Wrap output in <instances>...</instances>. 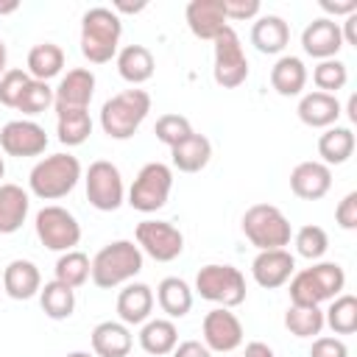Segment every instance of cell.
I'll return each instance as SVG.
<instances>
[{
    "label": "cell",
    "instance_id": "1",
    "mask_svg": "<svg viewBox=\"0 0 357 357\" xmlns=\"http://www.w3.org/2000/svg\"><path fill=\"white\" fill-rule=\"evenodd\" d=\"M123 36L120 14L106 6H95L81 17V53L92 64H106L117 56V45Z\"/></svg>",
    "mask_w": 357,
    "mask_h": 357
},
{
    "label": "cell",
    "instance_id": "2",
    "mask_svg": "<svg viewBox=\"0 0 357 357\" xmlns=\"http://www.w3.org/2000/svg\"><path fill=\"white\" fill-rule=\"evenodd\" d=\"M346 287V273L337 262H315L290 276V304L296 307H318L321 301H332Z\"/></svg>",
    "mask_w": 357,
    "mask_h": 357
},
{
    "label": "cell",
    "instance_id": "3",
    "mask_svg": "<svg viewBox=\"0 0 357 357\" xmlns=\"http://www.w3.org/2000/svg\"><path fill=\"white\" fill-rule=\"evenodd\" d=\"M151 112V95L145 89H123L100 106V128L109 139H131Z\"/></svg>",
    "mask_w": 357,
    "mask_h": 357
},
{
    "label": "cell",
    "instance_id": "4",
    "mask_svg": "<svg viewBox=\"0 0 357 357\" xmlns=\"http://www.w3.org/2000/svg\"><path fill=\"white\" fill-rule=\"evenodd\" d=\"M139 271H142L139 245L134 240H114L95 254L89 279L95 282V287L112 290L117 284H128Z\"/></svg>",
    "mask_w": 357,
    "mask_h": 357
},
{
    "label": "cell",
    "instance_id": "5",
    "mask_svg": "<svg viewBox=\"0 0 357 357\" xmlns=\"http://www.w3.org/2000/svg\"><path fill=\"white\" fill-rule=\"evenodd\" d=\"M81 178V162L73 153H50L31 167L28 187L42 201H59L75 190Z\"/></svg>",
    "mask_w": 357,
    "mask_h": 357
},
{
    "label": "cell",
    "instance_id": "6",
    "mask_svg": "<svg viewBox=\"0 0 357 357\" xmlns=\"http://www.w3.org/2000/svg\"><path fill=\"white\" fill-rule=\"evenodd\" d=\"M243 234L259 251H271V248H284L293 237V229H290V220L284 218V212L279 206L254 204L243 215Z\"/></svg>",
    "mask_w": 357,
    "mask_h": 357
},
{
    "label": "cell",
    "instance_id": "7",
    "mask_svg": "<svg viewBox=\"0 0 357 357\" xmlns=\"http://www.w3.org/2000/svg\"><path fill=\"white\" fill-rule=\"evenodd\" d=\"M195 293L218 307L234 310L245 301V276L234 265H204L195 273Z\"/></svg>",
    "mask_w": 357,
    "mask_h": 357
},
{
    "label": "cell",
    "instance_id": "8",
    "mask_svg": "<svg viewBox=\"0 0 357 357\" xmlns=\"http://www.w3.org/2000/svg\"><path fill=\"white\" fill-rule=\"evenodd\" d=\"M173 190V170L162 162H148L139 167L131 190H128V204L137 212H156L167 204Z\"/></svg>",
    "mask_w": 357,
    "mask_h": 357
},
{
    "label": "cell",
    "instance_id": "9",
    "mask_svg": "<svg viewBox=\"0 0 357 357\" xmlns=\"http://www.w3.org/2000/svg\"><path fill=\"white\" fill-rule=\"evenodd\" d=\"M212 45H215V67H212L215 84L223 86V89H237L240 84H245L248 59H245V50H243V42H240L237 31L231 25L223 28L212 39Z\"/></svg>",
    "mask_w": 357,
    "mask_h": 357
},
{
    "label": "cell",
    "instance_id": "10",
    "mask_svg": "<svg viewBox=\"0 0 357 357\" xmlns=\"http://www.w3.org/2000/svg\"><path fill=\"white\" fill-rule=\"evenodd\" d=\"M33 229H36V237L45 248L50 251H73L81 240V223L75 220L73 212H67L64 206L59 204H47L36 212V220H33Z\"/></svg>",
    "mask_w": 357,
    "mask_h": 357
},
{
    "label": "cell",
    "instance_id": "11",
    "mask_svg": "<svg viewBox=\"0 0 357 357\" xmlns=\"http://www.w3.org/2000/svg\"><path fill=\"white\" fill-rule=\"evenodd\" d=\"M84 184H86V201L95 209H100V212L120 209V204L126 198V187H123V176H120L117 165H112L106 159L92 162L84 176Z\"/></svg>",
    "mask_w": 357,
    "mask_h": 357
},
{
    "label": "cell",
    "instance_id": "12",
    "mask_svg": "<svg viewBox=\"0 0 357 357\" xmlns=\"http://www.w3.org/2000/svg\"><path fill=\"white\" fill-rule=\"evenodd\" d=\"M137 245L156 262H173L184 251V234L170 220H142L134 229Z\"/></svg>",
    "mask_w": 357,
    "mask_h": 357
},
{
    "label": "cell",
    "instance_id": "13",
    "mask_svg": "<svg viewBox=\"0 0 357 357\" xmlns=\"http://www.w3.org/2000/svg\"><path fill=\"white\" fill-rule=\"evenodd\" d=\"M201 332H204V346L209 351H234L240 343H243V324L240 318L226 310V307H215L204 315V324H201Z\"/></svg>",
    "mask_w": 357,
    "mask_h": 357
},
{
    "label": "cell",
    "instance_id": "14",
    "mask_svg": "<svg viewBox=\"0 0 357 357\" xmlns=\"http://www.w3.org/2000/svg\"><path fill=\"white\" fill-rule=\"evenodd\" d=\"M95 95V73L86 67H75L61 75L59 86L53 89V106L59 112H86Z\"/></svg>",
    "mask_w": 357,
    "mask_h": 357
},
{
    "label": "cell",
    "instance_id": "15",
    "mask_svg": "<svg viewBox=\"0 0 357 357\" xmlns=\"http://www.w3.org/2000/svg\"><path fill=\"white\" fill-rule=\"evenodd\" d=\"M0 148L8 156H39L47 148V134L33 120H11L0 128Z\"/></svg>",
    "mask_w": 357,
    "mask_h": 357
},
{
    "label": "cell",
    "instance_id": "16",
    "mask_svg": "<svg viewBox=\"0 0 357 357\" xmlns=\"http://www.w3.org/2000/svg\"><path fill=\"white\" fill-rule=\"evenodd\" d=\"M293 273H296V257L287 248L259 251L251 262V276L265 290H276V287L287 284Z\"/></svg>",
    "mask_w": 357,
    "mask_h": 357
},
{
    "label": "cell",
    "instance_id": "17",
    "mask_svg": "<svg viewBox=\"0 0 357 357\" xmlns=\"http://www.w3.org/2000/svg\"><path fill=\"white\" fill-rule=\"evenodd\" d=\"M301 47L307 56L326 61L335 59L343 47V36H340V22L329 20V17H318L312 20L304 31H301Z\"/></svg>",
    "mask_w": 357,
    "mask_h": 357
},
{
    "label": "cell",
    "instance_id": "18",
    "mask_svg": "<svg viewBox=\"0 0 357 357\" xmlns=\"http://www.w3.org/2000/svg\"><path fill=\"white\" fill-rule=\"evenodd\" d=\"M187 25L192 36L212 42L223 28H229V20L223 14V0H190L184 8Z\"/></svg>",
    "mask_w": 357,
    "mask_h": 357
},
{
    "label": "cell",
    "instance_id": "19",
    "mask_svg": "<svg viewBox=\"0 0 357 357\" xmlns=\"http://www.w3.org/2000/svg\"><path fill=\"white\" fill-rule=\"evenodd\" d=\"M290 190L304 201H318L332 190V170L324 162H298L290 170Z\"/></svg>",
    "mask_w": 357,
    "mask_h": 357
},
{
    "label": "cell",
    "instance_id": "20",
    "mask_svg": "<svg viewBox=\"0 0 357 357\" xmlns=\"http://www.w3.org/2000/svg\"><path fill=\"white\" fill-rule=\"evenodd\" d=\"M3 290L14 301H28L42 290V273L31 259H11L3 271Z\"/></svg>",
    "mask_w": 357,
    "mask_h": 357
},
{
    "label": "cell",
    "instance_id": "21",
    "mask_svg": "<svg viewBox=\"0 0 357 357\" xmlns=\"http://www.w3.org/2000/svg\"><path fill=\"white\" fill-rule=\"evenodd\" d=\"M153 290L142 282H128L117 296V315L126 326L145 324L153 312Z\"/></svg>",
    "mask_w": 357,
    "mask_h": 357
},
{
    "label": "cell",
    "instance_id": "22",
    "mask_svg": "<svg viewBox=\"0 0 357 357\" xmlns=\"http://www.w3.org/2000/svg\"><path fill=\"white\" fill-rule=\"evenodd\" d=\"M296 112H298V120L304 126H310V128H329V126L337 123L343 109H340V100L335 95H326V92L315 89V92L301 95Z\"/></svg>",
    "mask_w": 357,
    "mask_h": 357
},
{
    "label": "cell",
    "instance_id": "23",
    "mask_svg": "<svg viewBox=\"0 0 357 357\" xmlns=\"http://www.w3.org/2000/svg\"><path fill=\"white\" fill-rule=\"evenodd\" d=\"M131 346H134V337L123 321H100L92 329V354L95 357H128Z\"/></svg>",
    "mask_w": 357,
    "mask_h": 357
},
{
    "label": "cell",
    "instance_id": "24",
    "mask_svg": "<svg viewBox=\"0 0 357 357\" xmlns=\"http://www.w3.org/2000/svg\"><path fill=\"white\" fill-rule=\"evenodd\" d=\"M290 42V28L282 17L276 14H262L257 17V22L251 25V45L259 50V53H268V56H276L287 47Z\"/></svg>",
    "mask_w": 357,
    "mask_h": 357
},
{
    "label": "cell",
    "instance_id": "25",
    "mask_svg": "<svg viewBox=\"0 0 357 357\" xmlns=\"http://www.w3.org/2000/svg\"><path fill=\"white\" fill-rule=\"evenodd\" d=\"M153 70H156V61L145 45H126L123 50H117V73L131 86L145 84L153 75Z\"/></svg>",
    "mask_w": 357,
    "mask_h": 357
},
{
    "label": "cell",
    "instance_id": "26",
    "mask_svg": "<svg viewBox=\"0 0 357 357\" xmlns=\"http://www.w3.org/2000/svg\"><path fill=\"white\" fill-rule=\"evenodd\" d=\"M170 159H173V167L176 170H181V173H198L212 159V142L204 134H195L192 131L187 139H181L178 145L170 148Z\"/></svg>",
    "mask_w": 357,
    "mask_h": 357
},
{
    "label": "cell",
    "instance_id": "27",
    "mask_svg": "<svg viewBox=\"0 0 357 357\" xmlns=\"http://www.w3.org/2000/svg\"><path fill=\"white\" fill-rule=\"evenodd\" d=\"M31 209V198L20 184H0V234L22 229Z\"/></svg>",
    "mask_w": 357,
    "mask_h": 357
},
{
    "label": "cell",
    "instance_id": "28",
    "mask_svg": "<svg viewBox=\"0 0 357 357\" xmlns=\"http://www.w3.org/2000/svg\"><path fill=\"white\" fill-rule=\"evenodd\" d=\"M139 346L145 354L162 357V354H173V349L178 346V329L170 318H148L139 329Z\"/></svg>",
    "mask_w": 357,
    "mask_h": 357
},
{
    "label": "cell",
    "instance_id": "29",
    "mask_svg": "<svg viewBox=\"0 0 357 357\" xmlns=\"http://www.w3.org/2000/svg\"><path fill=\"white\" fill-rule=\"evenodd\" d=\"M271 86L282 98L301 95V89L307 86V67H304V61L298 56H282L271 67Z\"/></svg>",
    "mask_w": 357,
    "mask_h": 357
},
{
    "label": "cell",
    "instance_id": "30",
    "mask_svg": "<svg viewBox=\"0 0 357 357\" xmlns=\"http://www.w3.org/2000/svg\"><path fill=\"white\" fill-rule=\"evenodd\" d=\"M351 153H354V131L349 126H329L318 137V156L326 167L349 162Z\"/></svg>",
    "mask_w": 357,
    "mask_h": 357
},
{
    "label": "cell",
    "instance_id": "31",
    "mask_svg": "<svg viewBox=\"0 0 357 357\" xmlns=\"http://www.w3.org/2000/svg\"><path fill=\"white\" fill-rule=\"evenodd\" d=\"M156 301H159V307L167 318H184L192 310V290L184 279L167 276L156 287Z\"/></svg>",
    "mask_w": 357,
    "mask_h": 357
},
{
    "label": "cell",
    "instance_id": "32",
    "mask_svg": "<svg viewBox=\"0 0 357 357\" xmlns=\"http://www.w3.org/2000/svg\"><path fill=\"white\" fill-rule=\"evenodd\" d=\"M64 67V50L56 42H39L28 50V75L36 81H50Z\"/></svg>",
    "mask_w": 357,
    "mask_h": 357
},
{
    "label": "cell",
    "instance_id": "33",
    "mask_svg": "<svg viewBox=\"0 0 357 357\" xmlns=\"http://www.w3.org/2000/svg\"><path fill=\"white\" fill-rule=\"evenodd\" d=\"M39 304L42 312L53 321H64L75 312V290L61 284V282H45V287L39 290Z\"/></svg>",
    "mask_w": 357,
    "mask_h": 357
},
{
    "label": "cell",
    "instance_id": "34",
    "mask_svg": "<svg viewBox=\"0 0 357 357\" xmlns=\"http://www.w3.org/2000/svg\"><path fill=\"white\" fill-rule=\"evenodd\" d=\"M324 326H329L335 335H351L357 332V298L351 293H340L332 298L329 310L324 312Z\"/></svg>",
    "mask_w": 357,
    "mask_h": 357
},
{
    "label": "cell",
    "instance_id": "35",
    "mask_svg": "<svg viewBox=\"0 0 357 357\" xmlns=\"http://www.w3.org/2000/svg\"><path fill=\"white\" fill-rule=\"evenodd\" d=\"M56 134H59V142L67 148L84 145L92 134L89 112H59L56 114Z\"/></svg>",
    "mask_w": 357,
    "mask_h": 357
},
{
    "label": "cell",
    "instance_id": "36",
    "mask_svg": "<svg viewBox=\"0 0 357 357\" xmlns=\"http://www.w3.org/2000/svg\"><path fill=\"white\" fill-rule=\"evenodd\" d=\"M89 271H92V262L84 251H64L59 259H56V282L67 284V287H81L86 279H89Z\"/></svg>",
    "mask_w": 357,
    "mask_h": 357
},
{
    "label": "cell",
    "instance_id": "37",
    "mask_svg": "<svg viewBox=\"0 0 357 357\" xmlns=\"http://www.w3.org/2000/svg\"><path fill=\"white\" fill-rule=\"evenodd\" d=\"M284 326L296 337H315L324 329V312L321 307H296L290 304L284 312Z\"/></svg>",
    "mask_w": 357,
    "mask_h": 357
},
{
    "label": "cell",
    "instance_id": "38",
    "mask_svg": "<svg viewBox=\"0 0 357 357\" xmlns=\"http://www.w3.org/2000/svg\"><path fill=\"white\" fill-rule=\"evenodd\" d=\"M312 81L318 86V92H326V95H335L337 89L346 86L349 81V70L340 59H326V61H318L315 70H312Z\"/></svg>",
    "mask_w": 357,
    "mask_h": 357
},
{
    "label": "cell",
    "instance_id": "39",
    "mask_svg": "<svg viewBox=\"0 0 357 357\" xmlns=\"http://www.w3.org/2000/svg\"><path fill=\"white\" fill-rule=\"evenodd\" d=\"M293 243H296L298 257H304V259H310V262L321 259V257L326 254V248H329V237H326V231H324L321 226H315V223L301 226V229L296 231Z\"/></svg>",
    "mask_w": 357,
    "mask_h": 357
},
{
    "label": "cell",
    "instance_id": "40",
    "mask_svg": "<svg viewBox=\"0 0 357 357\" xmlns=\"http://www.w3.org/2000/svg\"><path fill=\"white\" fill-rule=\"evenodd\" d=\"M47 106H53V89L47 86V81H36L31 78L20 95V103H17V112L22 114H42Z\"/></svg>",
    "mask_w": 357,
    "mask_h": 357
},
{
    "label": "cell",
    "instance_id": "41",
    "mask_svg": "<svg viewBox=\"0 0 357 357\" xmlns=\"http://www.w3.org/2000/svg\"><path fill=\"white\" fill-rule=\"evenodd\" d=\"M153 134H156V139L162 145L173 148V145H178L181 139H187L192 134V126H190V120L184 114H162L156 120V126H153Z\"/></svg>",
    "mask_w": 357,
    "mask_h": 357
},
{
    "label": "cell",
    "instance_id": "42",
    "mask_svg": "<svg viewBox=\"0 0 357 357\" xmlns=\"http://www.w3.org/2000/svg\"><path fill=\"white\" fill-rule=\"evenodd\" d=\"M28 81H31L28 70H17V67L14 70H6L0 75V103L8 106V109H17L20 95H22V89H25Z\"/></svg>",
    "mask_w": 357,
    "mask_h": 357
},
{
    "label": "cell",
    "instance_id": "43",
    "mask_svg": "<svg viewBox=\"0 0 357 357\" xmlns=\"http://www.w3.org/2000/svg\"><path fill=\"white\" fill-rule=\"evenodd\" d=\"M335 220H337V226L346 229V231H354V229H357V192H354V190L346 192L343 201L335 206Z\"/></svg>",
    "mask_w": 357,
    "mask_h": 357
},
{
    "label": "cell",
    "instance_id": "44",
    "mask_svg": "<svg viewBox=\"0 0 357 357\" xmlns=\"http://www.w3.org/2000/svg\"><path fill=\"white\" fill-rule=\"evenodd\" d=\"M226 20H254L259 14V0H223Z\"/></svg>",
    "mask_w": 357,
    "mask_h": 357
},
{
    "label": "cell",
    "instance_id": "45",
    "mask_svg": "<svg viewBox=\"0 0 357 357\" xmlns=\"http://www.w3.org/2000/svg\"><path fill=\"white\" fill-rule=\"evenodd\" d=\"M310 357H349V346L340 337H315Z\"/></svg>",
    "mask_w": 357,
    "mask_h": 357
},
{
    "label": "cell",
    "instance_id": "46",
    "mask_svg": "<svg viewBox=\"0 0 357 357\" xmlns=\"http://www.w3.org/2000/svg\"><path fill=\"white\" fill-rule=\"evenodd\" d=\"M326 14H332V17H349V14H354L357 11V0H321L318 3Z\"/></svg>",
    "mask_w": 357,
    "mask_h": 357
},
{
    "label": "cell",
    "instance_id": "47",
    "mask_svg": "<svg viewBox=\"0 0 357 357\" xmlns=\"http://www.w3.org/2000/svg\"><path fill=\"white\" fill-rule=\"evenodd\" d=\"M173 357H212V351L201 340H184L173 349Z\"/></svg>",
    "mask_w": 357,
    "mask_h": 357
},
{
    "label": "cell",
    "instance_id": "48",
    "mask_svg": "<svg viewBox=\"0 0 357 357\" xmlns=\"http://www.w3.org/2000/svg\"><path fill=\"white\" fill-rule=\"evenodd\" d=\"M340 36H343V45H357V11L340 22Z\"/></svg>",
    "mask_w": 357,
    "mask_h": 357
},
{
    "label": "cell",
    "instance_id": "49",
    "mask_svg": "<svg viewBox=\"0 0 357 357\" xmlns=\"http://www.w3.org/2000/svg\"><path fill=\"white\" fill-rule=\"evenodd\" d=\"M243 357H276V354H273V349H271L268 343L251 340V343L245 346V354H243Z\"/></svg>",
    "mask_w": 357,
    "mask_h": 357
},
{
    "label": "cell",
    "instance_id": "50",
    "mask_svg": "<svg viewBox=\"0 0 357 357\" xmlns=\"http://www.w3.org/2000/svg\"><path fill=\"white\" fill-rule=\"evenodd\" d=\"M145 6H148V3H134V6H131V3H123V0H117L112 11H114V14H120V11H123V14H137V11H142Z\"/></svg>",
    "mask_w": 357,
    "mask_h": 357
},
{
    "label": "cell",
    "instance_id": "51",
    "mask_svg": "<svg viewBox=\"0 0 357 357\" xmlns=\"http://www.w3.org/2000/svg\"><path fill=\"white\" fill-rule=\"evenodd\" d=\"M346 114H349L351 123H357V95L349 98V103H346Z\"/></svg>",
    "mask_w": 357,
    "mask_h": 357
},
{
    "label": "cell",
    "instance_id": "52",
    "mask_svg": "<svg viewBox=\"0 0 357 357\" xmlns=\"http://www.w3.org/2000/svg\"><path fill=\"white\" fill-rule=\"evenodd\" d=\"M17 8H20L17 0H11V3H0V14H11V11H17Z\"/></svg>",
    "mask_w": 357,
    "mask_h": 357
},
{
    "label": "cell",
    "instance_id": "53",
    "mask_svg": "<svg viewBox=\"0 0 357 357\" xmlns=\"http://www.w3.org/2000/svg\"><path fill=\"white\" fill-rule=\"evenodd\" d=\"M6 59H8V53H6V42L0 39V75L6 73Z\"/></svg>",
    "mask_w": 357,
    "mask_h": 357
},
{
    "label": "cell",
    "instance_id": "54",
    "mask_svg": "<svg viewBox=\"0 0 357 357\" xmlns=\"http://www.w3.org/2000/svg\"><path fill=\"white\" fill-rule=\"evenodd\" d=\"M67 357H95V354H89V351H70Z\"/></svg>",
    "mask_w": 357,
    "mask_h": 357
},
{
    "label": "cell",
    "instance_id": "55",
    "mask_svg": "<svg viewBox=\"0 0 357 357\" xmlns=\"http://www.w3.org/2000/svg\"><path fill=\"white\" fill-rule=\"evenodd\" d=\"M6 176V162H3V156H0V178Z\"/></svg>",
    "mask_w": 357,
    "mask_h": 357
}]
</instances>
